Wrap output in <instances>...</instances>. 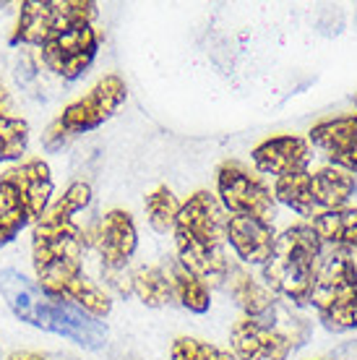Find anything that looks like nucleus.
I'll use <instances>...</instances> for the list:
<instances>
[{
	"instance_id": "nucleus-1",
	"label": "nucleus",
	"mask_w": 357,
	"mask_h": 360,
	"mask_svg": "<svg viewBox=\"0 0 357 360\" xmlns=\"http://www.w3.org/2000/svg\"><path fill=\"white\" fill-rule=\"evenodd\" d=\"M91 201V186L73 180L63 196L47 207V212L32 227V262L37 271V285L53 295H63L68 285L84 277V251L86 230L76 222Z\"/></svg>"
},
{
	"instance_id": "nucleus-2",
	"label": "nucleus",
	"mask_w": 357,
	"mask_h": 360,
	"mask_svg": "<svg viewBox=\"0 0 357 360\" xmlns=\"http://www.w3.org/2000/svg\"><path fill=\"white\" fill-rule=\"evenodd\" d=\"M0 292L13 311V316L42 329V332L65 337V340H71L86 350H99L108 342V326L99 319L89 316L71 300L42 290L34 279H29L21 271H0Z\"/></svg>"
},
{
	"instance_id": "nucleus-3",
	"label": "nucleus",
	"mask_w": 357,
	"mask_h": 360,
	"mask_svg": "<svg viewBox=\"0 0 357 360\" xmlns=\"http://www.w3.org/2000/svg\"><path fill=\"white\" fill-rule=\"evenodd\" d=\"M224 225L227 217L222 204L209 191H196L186 204H180L178 222L172 230L178 245V262L193 277L201 279L206 288H219L230 271V262L224 253Z\"/></svg>"
},
{
	"instance_id": "nucleus-4",
	"label": "nucleus",
	"mask_w": 357,
	"mask_h": 360,
	"mask_svg": "<svg viewBox=\"0 0 357 360\" xmlns=\"http://www.w3.org/2000/svg\"><path fill=\"white\" fill-rule=\"evenodd\" d=\"M323 264V240L311 225H295L277 235L274 251L264 264L266 288L292 306H311V295Z\"/></svg>"
},
{
	"instance_id": "nucleus-5",
	"label": "nucleus",
	"mask_w": 357,
	"mask_h": 360,
	"mask_svg": "<svg viewBox=\"0 0 357 360\" xmlns=\"http://www.w3.org/2000/svg\"><path fill=\"white\" fill-rule=\"evenodd\" d=\"M308 340L305 319L279 308L268 319H240L230 332L238 360H287Z\"/></svg>"
},
{
	"instance_id": "nucleus-6",
	"label": "nucleus",
	"mask_w": 357,
	"mask_h": 360,
	"mask_svg": "<svg viewBox=\"0 0 357 360\" xmlns=\"http://www.w3.org/2000/svg\"><path fill=\"white\" fill-rule=\"evenodd\" d=\"M311 306L329 332L357 329V259L344 251L323 259Z\"/></svg>"
},
{
	"instance_id": "nucleus-7",
	"label": "nucleus",
	"mask_w": 357,
	"mask_h": 360,
	"mask_svg": "<svg viewBox=\"0 0 357 360\" xmlns=\"http://www.w3.org/2000/svg\"><path fill=\"white\" fill-rule=\"evenodd\" d=\"M357 183L349 172L339 167H323L316 175L300 172L290 178H279L274 186V198H279L285 207L303 217H321L337 209H344Z\"/></svg>"
},
{
	"instance_id": "nucleus-8",
	"label": "nucleus",
	"mask_w": 357,
	"mask_h": 360,
	"mask_svg": "<svg viewBox=\"0 0 357 360\" xmlns=\"http://www.w3.org/2000/svg\"><path fill=\"white\" fill-rule=\"evenodd\" d=\"M125 97H128V86H125V82L117 73L102 76L84 97L71 102L53 126L47 128L45 134L47 149H60L73 136L89 134V131L99 128L105 120H110V117L115 115L117 108L125 102Z\"/></svg>"
},
{
	"instance_id": "nucleus-9",
	"label": "nucleus",
	"mask_w": 357,
	"mask_h": 360,
	"mask_svg": "<svg viewBox=\"0 0 357 360\" xmlns=\"http://www.w3.org/2000/svg\"><path fill=\"white\" fill-rule=\"evenodd\" d=\"M94 16H97V3L91 0H27L18 8L11 45L45 47L65 29L76 24H91Z\"/></svg>"
},
{
	"instance_id": "nucleus-10",
	"label": "nucleus",
	"mask_w": 357,
	"mask_h": 360,
	"mask_svg": "<svg viewBox=\"0 0 357 360\" xmlns=\"http://www.w3.org/2000/svg\"><path fill=\"white\" fill-rule=\"evenodd\" d=\"M216 188H219V204L233 214L256 217L264 222H271L277 214V198L271 196V188L264 183V178L235 160L219 167Z\"/></svg>"
},
{
	"instance_id": "nucleus-11",
	"label": "nucleus",
	"mask_w": 357,
	"mask_h": 360,
	"mask_svg": "<svg viewBox=\"0 0 357 360\" xmlns=\"http://www.w3.org/2000/svg\"><path fill=\"white\" fill-rule=\"evenodd\" d=\"M99 50V34L91 24H76L39 47V58L50 73L65 82H76L89 71Z\"/></svg>"
},
{
	"instance_id": "nucleus-12",
	"label": "nucleus",
	"mask_w": 357,
	"mask_h": 360,
	"mask_svg": "<svg viewBox=\"0 0 357 360\" xmlns=\"http://www.w3.org/2000/svg\"><path fill=\"white\" fill-rule=\"evenodd\" d=\"M94 245L102 259V269H125V264L131 262L138 245L134 217L123 209L108 212L94 230Z\"/></svg>"
},
{
	"instance_id": "nucleus-13",
	"label": "nucleus",
	"mask_w": 357,
	"mask_h": 360,
	"mask_svg": "<svg viewBox=\"0 0 357 360\" xmlns=\"http://www.w3.org/2000/svg\"><path fill=\"white\" fill-rule=\"evenodd\" d=\"M250 157H253L256 170L264 172V175H277V180L308 172V165L313 160L311 144L305 139H300V136H274V139H266V141H261L253 149Z\"/></svg>"
},
{
	"instance_id": "nucleus-14",
	"label": "nucleus",
	"mask_w": 357,
	"mask_h": 360,
	"mask_svg": "<svg viewBox=\"0 0 357 360\" xmlns=\"http://www.w3.org/2000/svg\"><path fill=\"white\" fill-rule=\"evenodd\" d=\"M0 180L16 191V196L27 209L29 222H37L47 212L50 196H53V175H50V165L45 160H27V162L3 172Z\"/></svg>"
},
{
	"instance_id": "nucleus-15",
	"label": "nucleus",
	"mask_w": 357,
	"mask_h": 360,
	"mask_svg": "<svg viewBox=\"0 0 357 360\" xmlns=\"http://www.w3.org/2000/svg\"><path fill=\"white\" fill-rule=\"evenodd\" d=\"M224 235H227V243L233 245V251L238 253L240 262L261 264V266L268 262L274 243H277V233H274L271 222L245 214L227 217Z\"/></svg>"
},
{
	"instance_id": "nucleus-16",
	"label": "nucleus",
	"mask_w": 357,
	"mask_h": 360,
	"mask_svg": "<svg viewBox=\"0 0 357 360\" xmlns=\"http://www.w3.org/2000/svg\"><path fill=\"white\" fill-rule=\"evenodd\" d=\"M311 141L344 172H357V115L323 120L311 128Z\"/></svg>"
},
{
	"instance_id": "nucleus-17",
	"label": "nucleus",
	"mask_w": 357,
	"mask_h": 360,
	"mask_svg": "<svg viewBox=\"0 0 357 360\" xmlns=\"http://www.w3.org/2000/svg\"><path fill=\"white\" fill-rule=\"evenodd\" d=\"M227 282H230V292L238 300V306L245 311L248 319H268L277 311V300L271 295V290L259 285L250 277L248 271H242L240 266H230L227 271Z\"/></svg>"
},
{
	"instance_id": "nucleus-18",
	"label": "nucleus",
	"mask_w": 357,
	"mask_h": 360,
	"mask_svg": "<svg viewBox=\"0 0 357 360\" xmlns=\"http://www.w3.org/2000/svg\"><path fill=\"white\" fill-rule=\"evenodd\" d=\"M164 271L170 277L172 292H175V300H178L180 306L193 311V314H206L209 311L212 297H209V288H206L201 279L193 277L178 259L164 264Z\"/></svg>"
},
{
	"instance_id": "nucleus-19",
	"label": "nucleus",
	"mask_w": 357,
	"mask_h": 360,
	"mask_svg": "<svg viewBox=\"0 0 357 360\" xmlns=\"http://www.w3.org/2000/svg\"><path fill=\"white\" fill-rule=\"evenodd\" d=\"M311 227L326 243L357 248V209H337L329 214L313 217Z\"/></svg>"
},
{
	"instance_id": "nucleus-20",
	"label": "nucleus",
	"mask_w": 357,
	"mask_h": 360,
	"mask_svg": "<svg viewBox=\"0 0 357 360\" xmlns=\"http://www.w3.org/2000/svg\"><path fill=\"white\" fill-rule=\"evenodd\" d=\"M134 295L149 308H162L167 303H175V292H172L170 277H167L164 266H141V269H136Z\"/></svg>"
},
{
	"instance_id": "nucleus-21",
	"label": "nucleus",
	"mask_w": 357,
	"mask_h": 360,
	"mask_svg": "<svg viewBox=\"0 0 357 360\" xmlns=\"http://www.w3.org/2000/svg\"><path fill=\"white\" fill-rule=\"evenodd\" d=\"M29 225V214L16 191L0 180V248L8 245L24 227Z\"/></svg>"
},
{
	"instance_id": "nucleus-22",
	"label": "nucleus",
	"mask_w": 357,
	"mask_h": 360,
	"mask_svg": "<svg viewBox=\"0 0 357 360\" xmlns=\"http://www.w3.org/2000/svg\"><path fill=\"white\" fill-rule=\"evenodd\" d=\"M143 209H146V217H149V225L157 230V233H170L175 230V222H178V212L180 204L175 193H172L167 186H160L154 188L146 201H143Z\"/></svg>"
},
{
	"instance_id": "nucleus-23",
	"label": "nucleus",
	"mask_w": 357,
	"mask_h": 360,
	"mask_svg": "<svg viewBox=\"0 0 357 360\" xmlns=\"http://www.w3.org/2000/svg\"><path fill=\"white\" fill-rule=\"evenodd\" d=\"M29 146V123L24 117L0 112V165L21 160Z\"/></svg>"
},
{
	"instance_id": "nucleus-24",
	"label": "nucleus",
	"mask_w": 357,
	"mask_h": 360,
	"mask_svg": "<svg viewBox=\"0 0 357 360\" xmlns=\"http://www.w3.org/2000/svg\"><path fill=\"white\" fill-rule=\"evenodd\" d=\"M170 360H238L233 350L204 342L196 337H178L170 347Z\"/></svg>"
},
{
	"instance_id": "nucleus-25",
	"label": "nucleus",
	"mask_w": 357,
	"mask_h": 360,
	"mask_svg": "<svg viewBox=\"0 0 357 360\" xmlns=\"http://www.w3.org/2000/svg\"><path fill=\"white\" fill-rule=\"evenodd\" d=\"M102 277L120 297L134 295V274H128L125 269H102Z\"/></svg>"
},
{
	"instance_id": "nucleus-26",
	"label": "nucleus",
	"mask_w": 357,
	"mask_h": 360,
	"mask_svg": "<svg viewBox=\"0 0 357 360\" xmlns=\"http://www.w3.org/2000/svg\"><path fill=\"white\" fill-rule=\"evenodd\" d=\"M334 360H357V340L337 347V350H334Z\"/></svg>"
},
{
	"instance_id": "nucleus-27",
	"label": "nucleus",
	"mask_w": 357,
	"mask_h": 360,
	"mask_svg": "<svg viewBox=\"0 0 357 360\" xmlns=\"http://www.w3.org/2000/svg\"><path fill=\"white\" fill-rule=\"evenodd\" d=\"M6 360H47V358L34 350H13Z\"/></svg>"
},
{
	"instance_id": "nucleus-28",
	"label": "nucleus",
	"mask_w": 357,
	"mask_h": 360,
	"mask_svg": "<svg viewBox=\"0 0 357 360\" xmlns=\"http://www.w3.org/2000/svg\"><path fill=\"white\" fill-rule=\"evenodd\" d=\"M8 91H6V86H3V84H0V112H6V110H8Z\"/></svg>"
}]
</instances>
